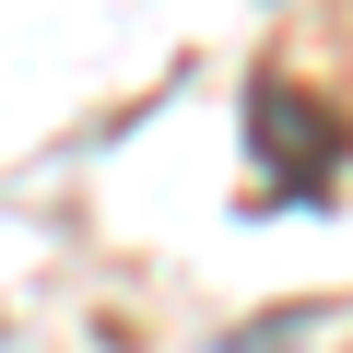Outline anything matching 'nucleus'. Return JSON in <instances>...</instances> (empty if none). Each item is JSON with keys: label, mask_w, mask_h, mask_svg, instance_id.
Here are the masks:
<instances>
[{"label": "nucleus", "mask_w": 353, "mask_h": 353, "mask_svg": "<svg viewBox=\"0 0 353 353\" xmlns=\"http://www.w3.org/2000/svg\"><path fill=\"white\" fill-rule=\"evenodd\" d=\"M248 153H259V201L271 212H318L341 189V106L306 94L294 71H259L248 83Z\"/></svg>", "instance_id": "1"}]
</instances>
